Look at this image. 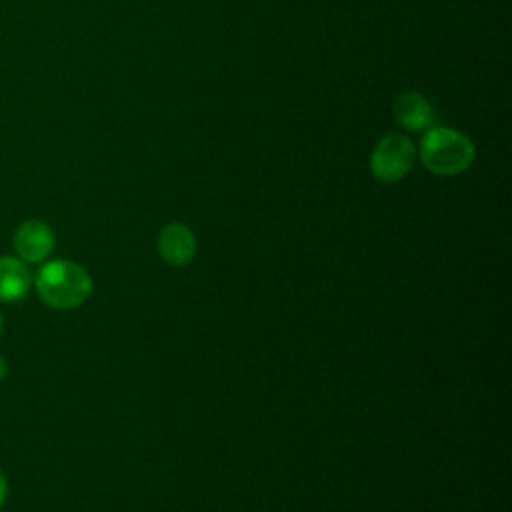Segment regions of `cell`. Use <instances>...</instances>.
I'll list each match as a JSON object with an SVG mask.
<instances>
[{
  "label": "cell",
  "mask_w": 512,
  "mask_h": 512,
  "mask_svg": "<svg viewBox=\"0 0 512 512\" xmlns=\"http://www.w3.org/2000/svg\"><path fill=\"white\" fill-rule=\"evenodd\" d=\"M420 160L436 176H456L470 168L476 156L474 142L460 130L430 126L420 140Z\"/></svg>",
  "instance_id": "1"
},
{
  "label": "cell",
  "mask_w": 512,
  "mask_h": 512,
  "mask_svg": "<svg viewBox=\"0 0 512 512\" xmlns=\"http://www.w3.org/2000/svg\"><path fill=\"white\" fill-rule=\"evenodd\" d=\"M34 282L40 298L58 310L80 306L92 292L88 272L72 260L46 262L38 270Z\"/></svg>",
  "instance_id": "2"
},
{
  "label": "cell",
  "mask_w": 512,
  "mask_h": 512,
  "mask_svg": "<svg viewBox=\"0 0 512 512\" xmlns=\"http://www.w3.org/2000/svg\"><path fill=\"white\" fill-rule=\"evenodd\" d=\"M416 162L414 142L400 134L390 132L382 136L370 154V172L378 182L394 184L402 180Z\"/></svg>",
  "instance_id": "3"
},
{
  "label": "cell",
  "mask_w": 512,
  "mask_h": 512,
  "mask_svg": "<svg viewBox=\"0 0 512 512\" xmlns=\"http://www.w3.org/2000/svg\"><path fill=\"white\" fill-rule=\"evenodd\" d=\"M156 250L168 266H186L196 254L194 232L186 224L170 222L158 232Z\"/></svg>",
  "instance_id": "4"
},
{
  "label": "cell",
  "mask_w": 512,
  "mask_h": 512,
  "mask_svg": "<svg viewBox=\"0 0 512 512\" xmlns=\"http://www.w3.org/2000/svg\"><path fill=\"white\" fill-rule=\"evenodd\" d=\"M14 248L26 262H42L54 248V232L42 220H26L14 232Z\"/></svg>",
  "instance_id": "5"
},
{
  "label": "cell",
  "mask_w": 512,
  "mask_h": 512,
  "mask_svg": "<svg viewBox=\"0 0 512 512\" xmlns=\"http://www.w3.org/2000/svg\"><path fill=\"white\" fill-rule=\"evenodd\" d=\"M394 118L410 132H424L434 122V110L420 92H402L394 100Z\"/></svg>",
  "instance_id": "6"
},
{
  "label": "cell",
  "mask_w": 512,
  "mask_h": 512,
  "mask_svg": "<svg viewBox=\"0 0 512 512\" xmlns=\"http://www.w3.org/2000/svg\"><path fill=\"white\" fill-rule=\"evenodd\" d=\"M30 286V272L28 268L12 256L0 258V300L2 302H16L24 298Z\"/></svg>",
  "instance_id": "7"
},
{
  "label": "cell",
  "mask_w": 512,
  "mask_h": 512,
  "mask_svg": "<svg viewBox=\"0 0 512 512\" xmlns=\"http://www.w3.org/2000/svg\"><path fill=\"white\" fill-rule=\"evenodd\" d=\"M6 494H8V482H6V476H4L2 470H0V506H2L4 500H6Z\"/></svg>",
  "instance_id": "8"
},
{
  "label": "cell",
  "mask_w": 512,
  "mask_h": 512,
  "mask_svg": "<svg viewBox=\"0 0 512 512\" xmlns=\"http://www.w3.org/2000/svg\"><path fill=\"white\" fill-rule=\"evenodd\" d=\"M6 370H8V366H6V362H4V358L0 356V380L6 376Z\"/></svg>",
  "instance_id": "9"
},
{
  "label": "cell",
  "mask_w": 512,
  "mask_h": 512,
  "mask_svg": "<svg viewBox=\"0 0 512 512\" xmlns=\"http://www.w3.org/2000/svg\"><path fill=\"white\" fill-rule=\"evenodd\" d=\"M2 328H4V320H2V314H0V334H2Z\"/></svg>",
  "instance_id": "10"
}]
</instances>
